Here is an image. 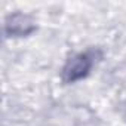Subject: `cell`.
<instances>
[{
  "mask_svg": "<svg viewBox=\"0 0 126 126\" xmlns=\"http://www.w3.org/2000/svg\"><path fill=\"white\" fill-rule=\"evenodd\" d=\"M91 68V61L86 55H80L77 58H74L70 65L65 68V74H67V79L68 80H76V79H80L83 77L88 70Z\"/></svg>",
  "mask_w": 126,
  "mask_h": 126,
  "instance_id": "cell-1",
  "label": "cell"
}]
</instances>
